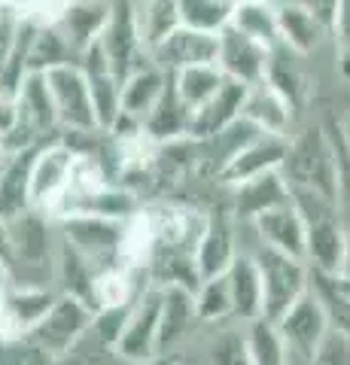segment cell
Returning a JSON list of instances; mask_svg holds the SVG:
<instances>
[{
	"mask_svg": "<svg viewBox=\"0 0 350 365\" xmlns=\"http://www.w3.org/2000/svg\"><path fill=\"white\" fill-rule=\"evenodd\" d=\"M58 365H131L122 356L113 353V347H104L98 344L92 335H86L80 344H76L64 359H58Z\"/></svg>",
	"mask_w": 350,
	"mask_h": 365,
	"instance_id": "cell-41",
	"label": "cell"
},
{
	"mask_svg": "<svg viewBox=\"0 0 350 365\" xmlns=\"http://www.w3.org/2000/svg\"><path fill=\"white\" fill-rule=\"evenodd\" d=\"M58 237L73 247L98 274L119 265L122 222L101 220V216H64L58 220Z\"/></svg>",
	"mask_w": 350,
	"mask_h": 365,
	"instance_id": "cell-8",
	"label": "cell"
},
{
	"mask_svg": "<svg viewBox=\"0 0 350 365\" xmlns=\"http://www.w3.org/2000/svg\"><path fill=\"white\" fill-rule=\"evenodd\" d=\"M329 37L335 40V64L341 79L350 83V0H341L338 6V16L329 28Z\"/></svg>",
	"mask_w": 350,
	"mask_h": 365,
	"instance_id": "cell-43",
	"label": "cell"
},
{
	"mask_svg": "<svg viewBox=\"0 0 350 365\" xmlns=\"http://www.w3.org/2000/svg\"><path fill=\"white\" fill-rule=\"evenodd\" d=\"M0 262L9 268V232H6L4 220H0Z\"/></svg>",
	"mask_w": 350,
	"mask_h": 365,
	"instance_id": "cell-48",
	"label": "cell"
},
{
	"mask_svg": "<svg viewBox=\"0 0 350 365\" xmlns=\"http://www.w3.org/2000/svg\"><path fill=\"white\" fill-rule=\"evenodd\" d=\"M192 299H195L198 323L220 326L225 319H232V295H229V280H225V274L201 280L195 287V292H192Z\"/></svg>",
	"mask_w": 350,
	"mask_h": 365,
	"instance_id": "cell-36",
	"label": "cell"
},
{
	"mask_svg": "<svg viewBox=\"0 0 350 365\" xmlns=\"http://www.w3.org/2000/svg\"><path fill=\"white\" fill-rule=\"evenodd\" d=\"M153 365H177V362H162V359H159V362H153Z\"/></svg>",
	"mask_w": 350,
	"mask_h": 365,
	"instance_id": "cell-53",
	"label": "cell"
},
{
	"mask_svg": "<svg viewBox=\"0 0 350 365\" xmlns=\"http://www.w3.org/2000/svg\"><path fill=\"white\" fill-rule=\"evenodd\" d=\"M0 365H58V359L43 350L37 341L21 335V338H0Z\"/></svg>",
	"mask_w": 350,
	"mask_h": 365,
	"instance_id": "cell-40",
	"label": "cell"
},
{
	"mask_svg": "<svg viewBox=\"0 0 350 365\" xmlns=\"http://www.w3.org/2000/svg\"><path fill=\"white\" fill-rule=\"evenodd\" d=\"M338 137H341V143H344V150L350 155V116L338 122Z\"/></svg>",
	"mask_w": 350,
	"mask_h": 365,
	"instance_id": "cell-50",
	"label": "cell"
},
{
	"mask_svg": "<svg viewBox=\"0 0 350 365\" xmlns=\"http://www.w3.org/2000/svg\"><path fill=\"white\" fill-rule=\"evenodd\" d=\"M232 295V319L235 323H253L262 317V280H259V268L253 253H238L232 268L225 271Z\"/></svg>",
	"mask_w": 350,
	"mask_h": 365,
	"instance_id": "cell-23",
	"label": "cell"
},
{
	"mask_svg": "<svg viewBox=\"0 0 350 365\" xmlns=\"http://www.w3.org/2000/svg\"><path fill=\"white\" fill-rule=\"evenodd\" d=\"M229 25L235 31L247 34L250 40L262 43L265 49L280 46V37H277V4L274 0H244V4H238L232 9Z\"/></svg>",
	"mask_w": 350,
	"mask_h": 365,
	"instance_id": "cell-31",
	"label": "cell"
},
{
	"mask_svg": "<svg viewBox=\"0 0 350 365\" xmlns=\"http://www.w3.org/2000/svg\"><path fill=\"white\" fill-rule=\"evenodd\" d=\"M31 153H16L6 155L0 165V220L9 222L31 210V189H28V168H31Z\"/></svg>",
	"mask_w": 350,
	"mask_h": 365,
	"instance_id": "cell-29",
	"label": "cell"
},
{
	"mask_svg": "<svg viewBox=\"0 0 350 365\" xmlns=\"http://www.w3.org/2000/svg\"><path fill=\"white\" fill-rule=\"evenodd\" d=\"M335 277L350 280V228H347V237H344V253H341V268H338Z\"/></svg>",
	"mask_w": 350,
	"mask_h": 365,
	"instance_id": "cell-47",
	"label": "cell"
},
{
	"mask_svg": "<svg viewBox=\"0 0 350 365\" xmlns=\"http://www.w3.org/2000/svg\"><path fill=\"white\" fill-rule=\"evenodd\" d=\"M92 319H95V307L92 304L76 299V295L58 292L55 295V302H52V307L46 311V317L31 329L28 338L37 341V344L46 353H52L55 359H64L67 353H71L88 335Z\"/></svg>",
	"mask_w": 350,
	"mask_h": 365,
	"instance_id": "cell-5",
	"label": "cell"
},
{
	"mask_svg": "<svg viewBox=\"0 0 350 365\" xmlns=\"http://www.w3.org/2000/svg\"><path fill=\"white\" fill-rule=\"evenodd\" d=\"M287 4L302 6L304 13H311L314 19L320 21V25L332 28V21H335V16H338V6H341V0H287Z\"/></svg>",
	"mask_w": 350,
	"mask_h": 365,
	"instance_id": "cell-45",
	"label": "cell"
},
{
	"mask_svg": "<svg viewBox=\"0 0 350 365\" xmlns=\"http://www.w3.org/2000/svg\"><path fill=\"white\" fill-rule=\"evenodd\" d=\"M244 335H247V365H289L287 347L271 319L259 317L253 323H247Z\"/></svg>",
	"mask_w": 350,
	"mask_h": 365,
	"instance_id": "cell-35",
	"label": "cell"
},
{
	"mask_svg": "<svg viewBox=\"0 0 350 365\" xmlns=\"http://www.w3.org/2000/svg\"><path fill=\"white\" fill-rule=\"evenodd\" d=\"M180 28L220 34L232 19V9L220 4V0H177Z\"/></svg>",
	"mask_w": 350,
	"mask_h": 365,
	"instance_id": "cell-39",
	"label": "cell"
},
{
	"mask_svg": "<svg viewBox=\"0 0 350 365\" xmlns=\"http://www.w3.org/2000/svg\"><path fill=\"white\" fill-rule=\"evenodd\" d=\"M19 125H21V116H19L16 98L0 95V140H6V137L19 128Z\"/></svg>",
	"mask_w": 350,
	"mask_h": 365,
	"instance_id": "cell-46",
	"label": "cell"
},
{
	"mask_svg": "<svg viewBox=\"0 0 350 365\" xmlns=\"http://www.w3.org/2000/svg\"><path fill=\"white\" fill-rule=\"evenodd\" d=\"M274 326L287 347L289 365H308L329 335V319H326L323 304L314 295V289H308L284 317L274 319Z\"/></svg>",
	"mask_w": 350,
	"mask_h": 365,
	"instance_id": "cell-7",
	"label": "cell"
},
{
	"mask_svg": "<svg viewBox=\"0 0 350 365\" xmlns=\"http://www.w3.org/2000/svg\"><path fill=\"white\" fill-rule=\"evenodd\" d=\"M168 79H171V73H165L162 67L153 61H146L138 71H131L122 79V113H128V116L143 122V116L155 107V101L162 98Z\"/></svg>",
	"mask_w": 350,
	"mask_h": 365,
	"instance_id": "cell-28",
	"label": "cell"
},
{
	"mask_svg": "<svg viewBox=\"0 0 350 365\" xmlns=\"http://www.w3.org/2000/svg\"><path fill=\"white\" fill-rule=\"evenodd\" d=\"M16 104H19V116L28 128L40 137V140H52L58 137V116H55V104L46 86L43 73H28L21 79V86L16 91Z\"/></svg>",
	"mask_w": 350,
	"mask_h": 365,
	"instance_id": "cell-25",
	"label": "cell"
},
{
	"mask_svg": "<svg viewBox=\"0 0 350 365\" xmlns=\"http://www.w3.org/2000/svg\"><path fill=\"white\" fill-rule=\"evenodd\" d=\"M192 131V110L180 101L174 83L168 79V86L162 91V98L155 101V107L143 116V134L150 137L153 143H177V140H186Z\"/></svg>",
	"mask_w": 350,
	"mask_h": 365,
	"instance_id": "cell-24",
	"label": "cell"
},
{
	"mask_svg": "<svg viewBox=\"0 0 350 365\" xmlns=\"http://www.w3.org/2000/svg\"><path fill=\"white\" fill-rule=\"evenodd\" d=\"M9 287H13V274H9V268L0 262V307H4V299H6Z\"/></svg>",
	"mask_w": 350,
	"mask_h": 365,
	"instance_id": "cell-49",
	"label": "cell"
},
{
	"mask_svg": "<svg viewBox=\"0 0 350 365\" xmlns=\"http://www.w3.org/2000/svg\"><path fill=\"white\" fill-rule=\"evenodd\" d=\"M189 287L168 283L162 287V307H159V338H155V356L165 359L192 335V326H198L195 299Z\"/></svg>",
	"mask_w": 350,
	"mask_h": 365,
	"instance_id": "cell-18",
	"label": "cell"
},
{
	"mask_svg": "<svg viewBox=\"0 0 350 365\" xmlns=\"http://www.w3.org/2000/svg\"><path fill=\"white\" fill-rule=\"evenodd\" d=\"M217 67L222 71L225 79H235L241 86H253L259 79H265L268 73V58L271 49H265L262 43L250 40L247 34L235 31L232 25H225L217 34Z\"/></svg>",
	"mask_w": 350,
	"mask_h": 365,
	"instance_id": "cell-11",
	"label": "cell"
},
{
	"mask_svg": "<svg viewBox=\"0 0 350 365\" xmlns=\"http://www.w3.org/2000/svg\"><path fill=\"white\" fill-rule=\"evenodd\" d=\"M311 289L323 304L329 329L341 335L344 341H350V295H344L335 287V280L326 277V274H311Z\"/></svg>",
	"mask_w": 350,
	"mask_h": 365,
	"instance_id": "cell-37",
	"label": "cell"
},
{
	"mask_svg": "<svg viewBox=\"0 0 350 365\" xmlns=\"http://www.w3.org/2000/svg\"><path fill=\"white\" fill-rule=\"evenodd\" d=\"M232 189H235V216L244 222H253L259 213L274 210L280 204H289V186H287V177L280 174V168L250 177Z\"/></svg>",
	"mask_w": 350,
	"mask_h": 365,
	"instance_id": "cell-22",
	"label": "cell"
},
{
	"mask_svg": "<svg viewBox=\"0 0 350 365\" xmlns=\"http://www.w3.org/2000/svg\"><path fill=\"white\" fill-rule=\"evenodd\" d=\"M159 307H162V287L159 283H146L140 295L131 302L125 326L113 344V353L122 356L131 365H153L159 362L155 356V338H159Z\"/></svg>",
	"mask_w": 350,
	"mask_h": 365,
	"instance_id": "cell-6",
	"label": "cell"
},
{
	"mask_svg": "<svg viewBox=\"0 0 350 365\" xmlns=\"http://www.w3.org/2000/svg\"><path fill=\"white\" fill-rule=\"evenodd\" d=\"M217 46H220L217 34L177 28L150 52V61L159 64L165 73H177L198 64H217Z\"/></svg>",
	"mask_w": 350,
	"mask_h": 365,
	"instance_id": "cell-16",
	"label": "cell"
},
{
	"mask_svg": "<svg viewBox=\"0 0 350 365\" xmlns=\"http://www.w3.org/2000/svg\"><path fill=\"white\" fill-rule=\"evenodd\" d=\"M244 91L247 86L235 83V79H225L220 86V91L201 110L192 113V140H207V137L225 131L229 125H235L241 119V104H244Z\"/></svg>",
	"mask_w": 350,
	"mask_h": 365,
	"instance_id": "cell-26",
	"label": "cell"
},
{
	"mask_svg": "<svg viewBox=\"0 0 350 365\" xmlns=\"http://www.w3.org/2000/svg\"><path fill=\"white\" fill-rule=\"evenodd\" d=\"M58 289L46 283H16L9 287L4 307H0V338H21L40 323L52 307Z\"/></svg>",
	"mask_w": 350,
	"mask_h": 365,
	"instance_id": "cell-12",
	"label": "cell"
},
{
	"mask_svg": "<svg viewBox=\"0 0 350 365\" xmlns=\"http://www.w3.org/2000/svg\"><path fill=\"white\" fill-rule=\"evenodd\" d=\"M250 225L256 228L259 247H268V250H277V253L304 259V222H302V216L296 213L292 204H280V207H274V210L259 213Z\"/></svg>",
	"mask_w": 350,
	"mask_h": 365,
	"instance_id": "cell-21",
	"label": "cell"
},
{
	"mask_svg": "<svg viewBox=\"0 0 350 365\" xmlns=\"http://www.w3.org/2000/svg\"><path fill=\"white\" fill-rule=\"evenodd\" d=\"M101 52L110 64V71L119 76V83L125 79L131 71H138L140 64L150 61V52L140 43V31H138V19H134V4L131 0H119L113 4V13L104 34H101Z\"/></svg>",
	"mask_w": 350,
	"mask_h": 365,
	"instance_id": "cell-10",
	"label": "cell"
},
{
	"mask_svg": "<svg viewBox=\"0 0 350 365\" xmlns=\"http://www.w3.org/2000/svg\"><path fill=\"white\" fill-rule=\"evenodd\" d=\"M55 220L49 213L37 207L25 210L21 216L6 222L9 232V274L21 280L16 283H46L37 274L52 268L55 262V247H58V232H55Z\"/></svg>",
	"mask_w": 350,
	"mask_h": 365,
	"instance_id": "cell-2",
	"label": "cell"
},
{
	"mask_svg": "<svg viewBox=\"0 0 350 365\" xmlns=\"http://www.w3.org/2000/svg\"><path fill=\"white\" fill-rule=\"evenodd\" d=\"M110 13H113L110 0H67L52 25L64 34V40L71 43L76 55H83L88 46L101 40V34H104L110 21Z\"/></svg>",
	"mask_w": 350,
	"mask_h": 365,
	"instance_id": "cell-20",
	"label": "cell"
},
{
	"mask_svg": "<svg viewBox=\"0 0 350 365\" xmlns=\"http://www.w3.org/2000/svg\"><path fill=\"white\" fill-rule=\"evenodd\" d=\"M58 116V131H98L92 95H88V79L80 71V64H58L43 73Z\"/></svg>",
	"mask_w": 350,
	"mask_h": 365,
	"instance_id": "cell-9",
	"label": "cell"
},
{
	"mask_svg": "<svg viewBox=\"0 0 350 365\" xmlns=\"http://www.w3.org/2000/svg\"><path fill=\"white\" fill-rule=\"evenodd\" d=\"M220 4H225V6H229V9H235V6H238V4H244V0H220Z\"/></svg>",
	"mask_w": 350,
	"mask_h": 365,
	"instance_id": "cell-51",
	"label": "cell"
},
{
	"mask_svg": "<svg viewBox=\"0 0 350 365\" xmlns=\"http://www.w3.org/2000/svg\"><path fill=\"white\" fill-rule=\"evenodd\" d=\"M241 119H247L256 131H262V134L289 137L292 125H296V110L289 107V101L280 95L268 79H259V83L247 86V91H244Z\"/></svg>",
	"mask_w": 350,
	"mask_h": 365,
	"instance_id": "cell-17",
	"label": "cell"
},
{
	"mask_svg": "<svg viewBox=\"0 0 350 365\" xmlns=\"http://www.w3.org/2000/svg\"><path fill=\"white\" fill-rule=\"evenodd\" d=\"M289 189H311L338 204V174L335 150L326 125H304L302 131L287 137V155L280 165Z\"/></svg>",
	"mask_w": 350,
	"mask_h": 365,
	"instance_id": "cell-1",
	"label": "cell"
},
{
	"mask_svg": "<svg viewBox=\"0 0 350 365\" xmlns=\"http://www.w3.org/2000/svg\"><path fill=\"white\" fill-rule=\"evenodd\" d=\"M6 162V150H4V146H0V165H4Z\"/></svg>",
	"mask_w": 350,
	"mask_h": 365,
	"instance_id": "cell-52",
	"label": "cell"
},
{
	"mask_svg": "<svg viewBox=\"0 0 350 365\" xmlns=\"http://www.w3.org/2000/svg\"><path fill=\"white\" fill-rule=\"evenodd\" d=\"M287 155V137H274V134H253L241 150H235L232 158L222 165V170L217 174V182L222 186H238V182L259 177L265 170H277L284 165Z\"/></svg>",
	"mask_w": 350,
	"mask_h": 365,
	"instance_id": "cell-14",
	"label": "cell"
},
{
	"mask_svg": "<svg viewBox=\"0 0 350 365\" xmlns=\"http://www.w3.org/2000/svg\"><path fill=\"white\" fill-rule=\"evenodd\" d=\"M76 153L67 146L61 137L40 143L31 155L28 168V189H31V207H37L43 213H55V207L61 204L67 186H71Z\"/></svg>",
	"mask_w": 350,
	"mask_h": 365,
	"instance_id": "cell-4",
	"label": "cell"
},
{
	"mask_svg": "<svg viewBox=\"0 0 350 365\" xmlns=\"http://www.w3.org/2000/svg\"><path fill=\"white\" fill-rule=\"evenodd\" d=\"M80 71L88 79V95H92V110H95V122L101 131H107L116 116L122 113V83L119 76L110 71V64L101 52V46H88V49L76 58Z\"/></svg>",
	"mask_w": 350,
	"mask_h": 365,
	"instance_id": "cell-15",
	"label": "cell"
},
{
	"mask_svg": "<svg viewBox=\"0 0 350 365\" xmlns=\"http://www.w3.org/2000/svg\"><path fill=\"white\" fill-rule=\"evenodd\" d=\"M21 25H25V21H21V19L13 13V9H9V6L0 4V67H4V64H6V58L13 55Z\"/></svg>",
	"mask_w": 350,
	"mask_h": 365,
	"instance_id": "cell-44",
	"label": "cell"
},
{
	"mask_svg": "<svg viewBox=\"0 0 350 365\" xmlns=\"http://www.w3.org/2000/svg\"><path fill=\"white\" fill-rule=\"evenodd\" d=\"M238 256V241H235V222L225 213H210L205 228H201L195 247H192V265H195L198 280L220 277L232 268Z\"/></svg>",
	"mask_w": 350,
	"mask_h": 365,
	"instance_id": "cell-13",
	"label": "cell"
},
{
	"mask_svg": "<svg viewBox=\"0 0 350 365\" xmlns=\"http://www.w3.org/2000/svg\"><path fill=\"white\" fill-rule=\"evenodd\" d=\"M253 259L259 268V280H262V317L274 323L311 289V268L304 259L277 253L268 247H259Z\"/></svg>",
	"mask_w": 350,
	"mask_h": 365,
	"instance_id": "cell-3",
	"label": "cell"
},
{
	"mask_svg": "<svg viewBox=\"0 0 350 365\" xmlns=\"http://www.w3.org/2000/svg\"><path fill=\"white\" fill-rule=\"evenodd\" d=\"M134 19H138L143 49L153 52L168 34L180 28L177 0H140V4H134Z\"/></svg>",
	"mask_w": 350,
	"mask_h": 365,
	"instance_id": "cell-32",
	"label": "cell"
},
{
	"mask_svg": "<svg viewBox=\"0 0 350 365\" xmlns=\"http://www.w3.org/2000/svg\"><path fill=\"white\" fill-rule=\"evenodd\" d=\"M265 79L289 101V107L296 113L308 104V76H304V67H302V55L284 49V46H274L268 58Z\"/></svg>",
	"mask_w": 350,
	"mask_h": 365,
	"instance_id": "cell-30",
	"label": "cell"
},
{
	"mask_svg": "<svg viewBox=\"0 0 350 365\" xmlns=\"http://www.w3.org/2000/svg\"><path fill=\"white\" fill-rule=\"evenodd\" d=\"M201 365H247V335L244 326H222L210 335Z\"/></svg>",
	"mask_w": 350,
	"mask_h": 365,
	"instance_id": "cell-38",
	"label": "cell"
},
{
	"mask_svg": "<svg viewBox=\"0 0 350 365\" xmlns=\"http://www.w3.org/2000/svg\"><path fill=\"white\" fill-rule=\"evenodd\" d=\"M344 237H347V225L341 213H326L304 222V262H308L311 274L335 277L338 268H341Z\"/></svg>",
	"mask_w": 350,
	"mask_h": 365,
	"instance_id": "cell-19",
	"label": "cell"
},
{
	"mask_svg": "<svg viewBox=\"0 0 350 365\" xmlns=\"http://www.w3.org/2000/svg\"><path fill=\"white\" fill-rule=\"evenodd\" d=\"M277 4V37L280 46L289 52L308 58L311 52L320 49V43L329 37V28L320 25L311 13H304L302 6L287 4V0H274Z\"/></svg>",
	"mask_w": 350,
	"mask_h": 365,
	"instance_id": "cell-27",
	"label": "cell"
},
{
	"mask_svg": "<svg viewBox=\"0 0 350 365\" xmlns=\"http://www.w3.org/2000/svg\"><path fill=\"white\" fill-rule=\"evenodd\" d=\"M335 150V174H338V213H341L344 225L350 228V155L344 150L341 137H338V125L335 128H326Z\"/></svg>",
	"mask_w": 350,
	"mask_h": 365,
	"instance_id": "cell-42",
	"label": "cell"
},
{
	"mask_svg": "<svg viewBox=\"0 0 350 365\" xmlns=\"http://www.w3.org/2000/svg\"><path fill=\"white\" fill-rule=\"evenodd\" d=\"M171 83L177 88L180 101L195 113L217 95L220 86L225 83V76H222V71L217 64H198V67H186V71L171 73Z\"/></svg>",
	"mask_w": 350,
	"mask_h": 365,
	"instance_id": "cell-34",
	"label": "cell"
},
{
	"mask_svg": "<svg viewBox=\"0 0 350 365\" xmlns=\"http://www.w3.org/2000/svg\"><path fill=\"white\" fill-rule=\"evenodd\" d=\"M80 55L71 49V43L64 40V34L55 25H37L28 46V71L46 73L58 64H73Z\"/></svg>",
	"mask_w": 350,
	"mask_h": 365,
	"instance_id": "cell-33",
	"label": "cell"
}]
</instances>
